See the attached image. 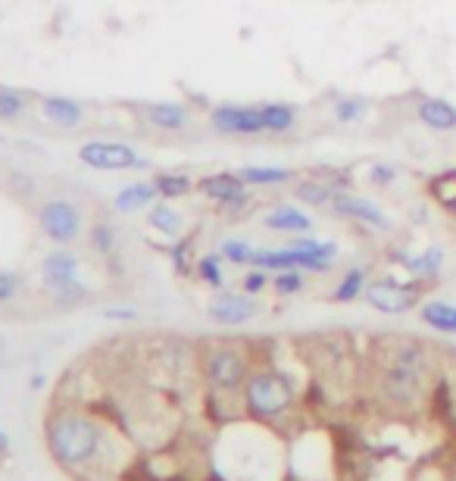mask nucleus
<instances>
[{
	"label": "nucleus",
	"instance_id": "nucleus-4",
	"mask_svg": "<svg viewBox=\"0 0 456 481\" xmlns=\"http://www.w3.org/2000/svg\"><path fill=\"white\" fill-rule=\"evenodd\" d=\"M78 163L97 173H122V169L145 166L138 150L122 141H88L78 147Z\"/></svg>",
	"mask_w": 456,
	"mask_h": 481
},
{
	"label": "nucleus",
	"instance_id": "nucleus-21",
	"mask_svg": "<svg viewBox=\"0 0 456 481\" xmlns=\"http://www.w3.org/2000/svg\"><path fill=\"white\" fill-rule=\"evenodd\" d=\"M147 226L153 232L166 235V238H179L181 228H185V219H181L179 209H172L169 203H153L151 213H147Z\"/></svg>",
	"mask_w": 456,
	"mask_h": 481
},
{
	"label": "nucleus",
	"instance_id": "nucleus-33",
	"mask_svg": "<svg viewBox=\"0 0 456 481\" xmlns=\"http://www.w3.org/2000/svg\"><path fill=\"white\" fill-rule=\"evenodd\" d=\"M369 182L379 184V188H388V184L397 182V169L388 166V163H375V166L369 169Z\"/></svg>",
	"mask_w": 456,
	"mask_h": 481
},
{
	"label": "nucleus",
	"instance_id": "nucleus-37",
	"mask_svg": "<svg viewBox=\"0 0 456 481\" xmlns=\"http://www.w3.org/2000/svg\"><path fill=\"white\" fill-rule=\"evenodd\" d=\"M110 319H135V313L132 309H110Z\"/></svg>",
	"mask_w": 456,
	"mask_h": 481
},
{
	"label": "nucleus",
	"instance_id": "nucleus-8",
	"mask_svg": "<svg viewBox=\"0 0 456 481\" xmlns=\"http://www.w3.org/2000/svg\"><path fill=\"white\" fill-rule=\"evenodd\" d=\"M204 375L213 387L219 391H238L241 385H247V360L241 357L234 347H216L206 353L204 360Z\"/></svg>",
	"mask_w": 456,
	"mask_h": 481
},
{
	"label": "nucleus",
	"instance_id": "nucleus-1",
	"mask_svg": "<svg viewBox=\"0 0 456 481\" xmlns=\"http://www.w3.org/2000/svg\"><path fill=\"white\" fill-rule=\"evenodd\" d=\"M48 450L63 469H84L97 459L103 432L91 416L78 410H57L44 425Z\"/></svg>",
	"mask_w": 456,
	"mask_h": 481
},
{
	"label": "nucleus",
	"instance_id": "nucleus-6",
	"mask_svg": "<svg viewBox=\"0 0 456 481\" xmlns=\"http://www.w3.org/2000/svg\"><path fill=\"white\" fill-rule=\"evenodd\" d=\"M197 191L206 197V200L216 203L223 213L228 216H238L241 209H247L250 203V194H247V182L241 179L238 173H213L204 175L197 182Z\"/></svg>",
	"mask_w": 456,
	"mask_h": 481
},
{
	"label": "nucleus",
	"instance_id": "nucleus-31",
	"mask_svg": "<svg viewBox=\"0 0 456 481\" xmlns=\"http://www.w3.org/2000/svg\"><path fill=\"white\" fill-rule=\"evenodd\" d=\"M272 288H276L282 298H294V294L303 291V275L297 269H282V272L272 279Z\"/></svg>",
	"mask_w": 456,
	"mask_h": 481
},
{
	"label": "nucleus",
	"instance_id": "nucleus-14",
	"mask_svg": "<svg viewBox=\"0 0 456 481\" xmlns=\"http://www.w3.org/2000/svg\"><path fill=\"white\" fill-rule=\"evenodd\" d=\"M41 113H44V122L57 125V129H78V125L84 122L82 103L73 101V97H63V94H44Z\"/></svg>",
	"mask_w": 456,
	"mask_h": 481
},
{
	"label": "nucleus",
	"instance_id": "nucleus-30",
	"mask_svg": "<svg viewBox=\"0 0 456 481\" xmlns=\"http://www.w3.org/2000/svg\"><path fill=\"white\" fill-rule=\"evenodd\" d=\"M219 254H223V260L234 263V266H250L253 254H257V250H253L247 241H241V238H228V241H223Z\"/></svg>",
	"mask_w": 456,
	"mask_h": 481
},
{
	"label": "nucleus",
	"instance_id": "nucleus-19",
	"mask_svg": "<svg viewBox=\"0 0 456 481\" xmlns=\"http://www.w3.org/2000/svg\"><path fill=\"white\" fill-rule=\"evenodd\" d=\"M259 116H263V129L269 135H285V131H291L297 125V110L282 101L259 103Z\"/></svg>",
	"mask_w": 456,
	"mask_h": 481
},
{
	"label": "nucleus",
	"instance_id": "nucleus-10",
	"mask_svg": "<svg viewBox=\"0 0 456 481\" xmlns=\"http://www.w3.org/2000/svg\"><path fill=\"white\" fill-rule=\"evenodd\" d=\"M210 125L219 135H234V138L263 135L266 131L259 107H244V103H219V107H213Z\"/></svg>",
	"mask_w": 456,
	"mask_h": 481
},
{
	"label": "nucleus",
	"instance_id": "nucleus-29",
	"mask_svg": "<svg viewBox=\"0 0 456 481\" xmlns=\"http://www.w3.org/2000/svg\"><path fill=\"white\" fill-rule=\"evenodd\" d=\"M197 275L206 281L210 288H223L225 275H223V254H206L197 260Z\"/></svg>",
	"mask_w": 456,
	"mask_h": 481
},
{
	"label": "nucleus",
	"instance_id": "nucleus-24",
	"mask_svg": "<svg viewBox=\"0 0 456 481\" xmlns=\"http://www.w3.org/2000/svg\"><path fill=\"white\" fill-rule=\"evenodd\" d=\"M294 197L301 203H306V207H329L331 197H335V188L319 179H303V182H297Z\"/></svg>",
	"mask_w": 456,
	"mask_h": 481
},
{
	"label": "nucleus",
	"instance_id": "nucleus-23",
	"mask_svg": "<svg viewBox=\"0 0 456 481\" xmlns=\"http://www.w3.org/2000/svg\"><path fill=\"white\" fill-rule=\"evenodd\" d=\"M151 182L156 184L162 200H179V197H188L194 191V182L185 173H156Z\"/></svg>",
	"mask_w": 456,
	"mask_h": 481
},
{
	"label": "nucleus",
	"instance_id": "nucleus-22",
	"mask_svg": "<svg viewBox=\"0 0 456 481\" xmlns=\"http://www.w3.org/2000/svg\"><path fill=\"white\" fill-rule=\"evenodd\" d=\"M238 175L247 184H257V188H269V184H285L294 179V169L285 166H244L238 169Z\"/></svg>",
	"mask_w": 456,
	"mask_h": 481
},
{
	"label": "nucleus",
	"instance_id": "nucleus-25",
	"mask_svg": "<svg viewBox=\"0 0 456 481\" xmlns=\"http://www.w3.org/2000/svg\"><path fill=\"white\" fill-rule=\"evenodd\" d=\"M366 269H347V275H344L341 281H338V288H335V303H350V300H356V298H363L366 294Z\"/></svg>",
	"mask_w": 456,
	"mask_h": 481
},
{
	"label": "nucleus",
	"instance_id": "nucleus-27",
	"mask_svg": "<svg viewBox=\"0 0 456 481\" xmlns=\"http://www.w3.org/2000/svg\"><path fill=\"white\" fill-rule=\"evenodd\" d=\"M428 188H432L434 200H438L451 216H456V169H451V173H441L438 179H432Z\"/></svg>",
	"mask_w": 456,
	"mask_h": 481
},
{
	"label": "nucleus",
	"instance_id": "nucleus-18",
	"mask_svg": "<svg viewBox=\"0 0 456 481\" xmlns=\"http://www.w3.org/2000/svg\"><path fill=\"white\" fill-rule=\"evenodd\" d=\"M397 260H400V266L407 269L409 275H416V279H434V275L441 272V266H444V250L438 247V244H432V247H425L422 254H397Z\"/></svg>",
	"mask_w": 456,
	"mask_h": 481
},
{
	"label": "nucleus",
	"instance_id": "nucleus-35",
	"mask_svg": "<svg viewBox=\"0 0 456 481\" xmlns=\"http://www.w3.org/2000/svg\"><path fill=\"white\" fill-rule=\"evenodd\" d=\"M19 285H22V281H19L16 272H4V269H0V303H6V300L16 298V294H19Z\"/></svg>",
	"mask_w": 456,
	"mask_h": 481
},
{
	"label": "nucleus",
	"instance_id": "nucleus-17",
	"mask_svg": "<svg viewBox=\"0 0 456 481\" xmlns=\"http://www.w3.org/2000/svg\"><path fill=\"white\" fill-rule=\"evenodd\" d=\"M156 197H160V191H156L153 182H132L116 194L113 203H116L119 213H141V209L153 207Z\"/></svg>",
	"mask_w": 456,
	"mask_h": 481
},
{
	"label": "nucleus",
	"instance_id": "nucleus-11",
	"mask_svg": "<svg viewBox=\"0 0 456 481\" xmlns=\"http://www.w3.org/2000/svg\"><path fill=\"white\" fill-rule=\"evenodd\" d=\"M331 213L344 216V219H354V222H363V226L375 228V232H390V219L388 213L379 207V203H373L369 197H360V194H347V191H335V197H331Z\"/></svg>",
	"mask_w": 456,
	"mask_h": 481
},
{
	"label": "nucleus",
	"instance_id": "nucleus-9",
	"mask_svg": "<svg viewBox=\"0 0 456 481\" xmlns=\"http://www.w3.org/2000/svg\"><path fill=\"white\" fill-rule=\"evenodd\" d=\"M366 303L379 313H407L419 303V285H407V281H394V279H379L366 285Z\"/></svg>",
	"mask_w": 456,
	"mask_h": 481
},
{
	"label": "nucleus",
	"instance_id": "nucleus-2",
	"mask_svg": "<svg viewBox=\"0 0 456 481\" xmlns=\"http://www.w3.org/2000/svg\"><path fill=\"white\" fill-rule=\"evenodd\" d=\"M244 404L253 416L276 419L294 404V385L282 372H257L244 385Z\"/></svg>",
	"mask_w": 456,
	"mask_h": 481
},
{
	"label": "nucleus",
	"instance_id": "nucleus-36",
	"mask_svg": "<svg viewBox=\"0 0 456 481\" xmlns=\"http://www.w3.org/2000/svg\"><path fill=\"white\" fill-rule=\"evenodd\" d=\"M172 263H175V269H179L181 275L188 272V241H179L172 247Z\"/></svg>",
	"mask_w": 456,
	"mask_h": 481
},
{
	"label": "nucleus",
	"instance_id": "nucleus-28",
	"mask_svg": "<svg viewBox=\"0 0 456 481\" xmlns=\"http://www.w3.org/2000/svg\"><path fill=\"white\" fill-rule=\"evenodd\" d=\"M335 120L341 125H350V122H360L363 116H366L369 110V101L366 97H356V94H347V97H338L335 101Z\"/></svg>",
	"mask_w": 456,
	"mask_h": 481
},
{
	"label": "nucleus",
	"instance_id": "nucleus-16",
	"mask_svg": "<svg viewBox=\"0 0 456 481\" xmlns=\"http://www.w3.org/2000/svg\"><path fill=\"white\" fill-rule=\"evenodd\" d=\"M263 226L269 232H285V235H310L312 219L303 213V209L291 207V203H282V207H272L269 213L263 216Z\"/></svg>",
	"mask_w": 456,
	"mask_h": 481
},
{
	"label": "nucleus",
	"instance_id": "nucleus-20",
	"mask_svg": "<svg viewBox=\"0 0 456 481\" xmlns=\"http://www.w3.org/2000/svg\"><path fill=\"white\" fill-rule=\"evenodd\" d=\"M419 316H422V322H425L428 328H434V332L456 334V303L428 300V303H422Z\"/></svg>",
	"mask_w": 456,
	"mask_h": 481
},
{
	"label": "nucleus",
	"instance_id": "nucleus-32",
	"mask_svg": "<svg viewBox=\"0 0 456 481\" xmlns=\"http://www.w3.org/2000/svg\"><path fill=\"white\" fill-rule=\"evenodd\" d=\"M91 244H94L97 254H113L116 247V232L110 222H101V226H94V232H91Z\"/></svg>",
	"mask_w": 456,
	"mask_h": 481
},
{
	"label": "nucleus",
	"instance_id": "nucleus-34",
	"mask_svg": "<svg viewBox=\"0 0 456 481\" xmlns=\"http://www.w3.org/2000/svg\"><path fill=\"white\" fill-rule=\"evenodd\" d=\"M266 285H269V275H266V269H257V266H253L250 272L244 275V294H250V298H253V294L263 291Z\"/></svg>",
	"mask_w": 456,
	"mask_h": 481
},
{
	"label": "nucleus",
	"instance_id": "nucleus-15",
	"mask_svg": "<svg viewBox=\"0 0 456 481\" xmlns=\"http://www.w3.org/2000/svg\"><path fill=\"white\" fill-rule=\"evenodd\" d=\"M416 120L432 131H453L456 129V107L444 97H422L416 103Z\"/></svg>",
	"mask_w": 456,
	"mask_h": 481
},
{
	"label": "nucleus",
	"instance_id": "nucleus-7",
	"mask_svg": "<svg viewBox=\"0 0 456 481\" xmlns=\"http://www.w3.org/2000/svg\"><path fill=\"white\" fill-rule=\"evenodd\" d=\"M38 222H41V232L54 244H73L82 232V209L66 197H54L41 207Z\"/></svg>",
	"mask_w": 456,
	"mask_h": 481
},
{
	"label": "nucleus",
	"instance_id": "nucleus-12",
	"mask_svg": "<svg viewBox=\"0 0 456 481\" xmlns=\"http://www.w3.org/2000/svg\"><path fill=\"white\" fill-rule=\"evenodd\" d=\"M257 316V303L250 294H219L210 303V319L219 325H244Z\"/></svg>",
	"mask_w": 456,
	"mask_h": 481
},
{
	"label": "nucleus",
	"instance_id": "nucleus-5",
	"mask_svg": "<svg viewBox=\"0 0 456 481\" xmlns=\"http://www.w3.org/2000/svg\"><path fill=\"white\" fill-rule=\"evenodd\" d=\"M41 279L50 291H57V298L60 300L75 303V300L84 298V288L78 285V256L69 254L66 247H60V250H54V254L44 256Z\"/></svg>",
	"mask_w": 456,
	"mask_h": 481
},
{
	"label": "nucleus",
	"instance_id": "nucleus-26",
	"mask_svg": "<svg viewBox=\"0 0 456 481\" xmlns=\"http://www.w3.org/2000/svg\"><path fill=\"white\" fill-rule=\"evenodd\" d=\"M25 110H29V94L16 88H0V120L16 122L25 116Z\"/></svg>",
	"mask_w": 456,
	"mask_h": 481
},
{
	"label": "nucleus",
	"instance_id": "nucleus-3",
	"mask_svg": "<svg viewBox=\"0 0 456 481\" xmlns=\"http://www.w3.org/2000/svg\"><path fill=\"white\" fill-rule=\"evenodd\" d=\"M425 385V353L416 344H403L384 375V394L397 404H413Z\"/></svg>",
	"mask_w": 456,
	"mask_h": 481
},
{
	"label": "nucleus",
	"instance_id": "nucleus-38",
	"mask_svg": "<svg viewBox=\"0 0 456 481\" xmlns=\"http://www.w3.org/2000/svg\"><path fill=\"white\" fill-rule=\"evenodd\" d=\"M6 453H10V438H6V432L0 428V459H4Z\"/></svg>",
	"mask_w": 456,
	"mask_h": 481
},
{
	"label": "nucleus",
	"instance_id": "nucleus-13",
	"mask_svg": "<svg viewBox=\"0 0 456 481\" xmlns=\"http://www.w3.org/2000/svg\"><path fill=\"white\" fill-rule=\"evenodd\" d=\"M141 120H145L156 131H185L191 125V110L181 107V103H145L141 107Z\"/></svg>",
	"mask_w": 456,
	"mask_h": 481
}]
</instances>
